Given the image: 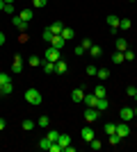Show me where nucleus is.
<instances>
[{
    "instance_id": "f257e3e1",
    "label": "nucleus",
    "mask_w": 137,
    "mask_h": 152,
    "mask_svg": "<svg viewBox=\"0 0 137 152\" xmlns=\"http://www.w3.org/2000/svg\"><path fill=\"white\" fill-rule=\"evenodd\" d=\"M12 91H14V84L9 73H0V95H9Z\"/></svg>"
},
{
    "instance_id": "f03ea898",
    "label": "nucleus",
    "mask_w": 137,
    "mask_h": 152,
    "mask_svg": "<svg viewBox=\"0 0 137 152\" xmlns=\"http://www.w3.org/2000/svg\"><path fill=\"white\" fill-rule=\"evenodd\" d=\"M44 59L46 61H59V59H62V50H59V48H53V45H48V48H46V52H44Z\"/></svg>"
},
{
    "instance_id": "7ed1b4c3",
    "label": "nucleus",
    "mask_w": 137,
    "mask_h": 152,
    "mask_svg": "<svg viewBox=\"0 0 137 152\" xmlns=\"http://www.w3.org/2000/svg\"><path fill=\"white\" fill-rule=\"evenodd\" d=\"M25 102L34 104V107H37V104H41V93H39L37 89H27V91H25Z\"/></svg>"
},
{
    "instance_id": "20e7f679",
    "label": "nucleus",
    "mask_w": 137,
    "mask_h": 152,
    "mask_svg": "<svg viewBox=\"0 0 137 152\" xmlns=\"http://www.w3.org/2000/svg\"><path fill=\"white\" fill-rule=\"evenodd\" d=\"M98 116H101V111H98L96 107H87V109H85V121H87V123H96Z\"/></svg>"
},
{
    "instance_id": "39448f33",
    "label": "nucleus",
    "mask_w": 137,
    "mask_h": 152,
    "mask_svg": "<svg viewBox=\"0 0 137 152\" xmlns=\"http://www.w3.org/2000/svg\"><path fill=\"white\" fill-rule=\"evenodd\" d=\"M128 134H130V125H128V123H121V125H117V136H119V139H121V141H124L126 139V136H128Z\"/></svg>"
},
{
    "instance_id": "423d86ee",
    "label": "nucleus",
    "mask_w": 137,
    "mask_h": 152,
    "mask_svg": "<svg viewBox=\"0 0 137 152\" xmlns=\"http://www.w3.org/2000/svg\"><path fill=\"white\" fill-rule=\"evenodd\" d=\"M119 116H121V121L128 123V121H133V118H135V109H133V107H124L121 111H119Z\"/></svg>"
},
{
    "instance_id": "0eeeda50",
    "label": "nucleus",
    "mask_w": 137,
    "mask_h": 152,
    "mask_svg": "<svg viewBox=\"0 0 137 152\" xmlns=\"http://www.w3.org/2000/svg\"><path fill=\"white\" fill-rule=\"evenodd\" d=\"M105 20H107V25H110V32L114 34V32L119 30V20H121V18H119V16H114V14H110Z\"/></svg>"
},
{
    "instance_id": "6e6552de",
    "label": "nucleus",
    "mask_w": 137,
    "mask_h": 152,
    "mask_svg": "<svg viewBox=\"0 0 137 152\" xmlns=\"http://www.w3.org/2000/svg\"><path fill=\"white\" fill-rule=\"evenodd\" d=\"M12 25L16 27L19 32H25V30H27V23L21 18V16H14V18H12Z\"/></svg>"
},
{
    "instance_id": "1a4fd4ad",
    "label": "nucleus",
    "mask_w": 137,
    "mask_h": 152,
    "mask_svg": "<svg viewBox=\"0 0 137 152\" xmlns=\"http://www.w3.org/2000/svg\"><path fill=\"white\" fill-rule=\"evenodd\" d=\"M64 43H66V41L59 37V34H53V39H50V43H48V45H53V48H59V50H62V48H64Z\"/></svg>"
},
{
    "instance_id": "9d476101",
    "label": "nucleus",
    "mask_w": 137,
    "mask_h": 152,
    "mask_svg": "<svg viewBox=\"0 0 137 152\" xmlns=\"http://www.w3.org/2000/svg\"><path fill=\"white\" fill-rule=\"evenodd\" d=\"M80 136H82V141H85V143H89V141L94 139L96 134H94V129H91V127H82V132H80Z\"/></svg>"
},
{
    "instance_id": "9b49d317",
    "label": "nucleus",
    "mask_w": 137,
    "mask_h": 152,
    "mask_svg": "<svg viewBox=\"0 0 137 152\" xmlns=\"http://www.w3.org/2000/svg\"><path fill=\"white\" fill-rule=\"evenodd\" d=\"M12 70H14V73H21V70H23V59H21V55H14Z\"/></svg>"
},
{
    "instance_id": "f8f14e48",
    "label": "nucleus",
    "mask_w": 137,
    "mask_h": 152,
    "mask_svg": "<svg viewBox=\"0 0 137 152\" xmlns=\"http://www.w3.org/2000/svg\"><path fill=\"white\" fill-rule=\"evenodd\" d=\"M71 100H73V102H82V100H85V89H73Z\"/></svg>"
},
{
    "instance_id": "ddd939ff",
    "label": "nucleus",
    "mask_w": 137,
    "mask_h": 152,
    "mask_svg": "<svg viewBox=\"0 0 137 152\" xmlns=\"http://www.w3.org/2000/svg\"><path fill=\"white\" fill-rule=\"evenodd\" d=\"M57 143H59V145H62V150H66V148L71 145V136H69V134H59Z\"/></svg>"
},
{
    "instance_id": "4468645a",
    "label": "nucleus",
    "mask_w": 137,
    "mask_h": 152,
    "mask_svg": "<svg viewBox=\"0 0 137 152\" xmlns=\"http://www.w3.org/2000/svg\"><path fill=\"white\" fill-rule=\"evenodd\" d=\"M48 30L53 32V34H62V30H64V23L62 20H55V23H50V27Z\"/></svg>"
},
{
    "instance_id": "2eb2a0df",
    "label": "nucleus",
    "mask_w": 137,
    "mask_h": 152,
    "mask_svg": "<svg viewBox=\"0 0 137 152\" xmlns=\"http://www.w3.org/2000/svg\"><path fill=\"white\" fill-rule=\"evenodd\" d=\"M19 16L25 20V23H30V20H32V7H25V9H21Z\"/></svg>"
},
{
    "instance_id": "dca6fc26",
    "label": "nucleus",
    "mask_w": 137,
    "mask_h": 152,
    "mask_svg": "<svg viewBox=\"0 0 137 152\" xmlns=\"http://www.w3.org/2000/svg\"><path fill=\"white\" fill-rule=\"evenodd\" d=\"M59 37L64 39V41H71V39L76 37V32H73V27H64V30H62V34H59Z\"/></svg>"
},
{
    "instance_id": "f3484780",
    "label": "nucleus",
    "mask_w": 137,
    "mask_h": 152,
    "mask_svg": "<svg viewBox=\"0 0 137 152\" xmlns=\"http://www.w3.org/2000/svg\"><path fill=\"white\" fill-rule=\"evenodd\" d=\"M96 100H98V98L94 93H85V100H82V102H85L87 107H96Z\"/></svg>"
},
{
    "instance_id": "a211bd4d",
    "label": "nucleus",
    "mask_w": 137,
    "mask_h": 152,
    "mask_svg": "<svg viewBox=\"0 0 137 152\" xmlns=\"http://www.w3.org/2000/svg\"><path fill=\"white\" fill-rule=\"evenodd\" d=\"M21 127H23V129H25V132H32L34 127H37V123H34V121H30V118H25V121L21 123Z\"/></svg>"
},
{
    "instance_id": "6ab92c4d",
    "label": "nucleus",
    "mask_w": 137,
    "mask_h": 152,
    "mask_svg": "<svg viewBox=\"0 0 137 152\" xmlns=\"http://www.w3.org/2000/svg\"><path fill=\"white\" fill-rule=\"evenodd\" d=\"M130 27H133V20L130 18H121V20H119V30H130Z\"/></svg>"
},
{
    "instance_id": "aec40b11",
    "label": "nucleus",
    "mask_w": 137,
    "mask_h": 152,
    "mask_svg": "<svg viewBox=\"0 0 137 152\" xmlns=\"http://www.w3.org/2000/svg\"><path fill=\"white\" fill-rule=\"evenodd\" d=\"M96 75H98V80H101V82H105V80L110 77V70H107V68H98Z\"/></svg>"
},
{
    "instance_id": "412c9836",
    "label": "nucleus",
    "mask_w": 137,
    "mask_h": 152,
    "mask_svg": "<svg viewBox=\"0 0 137 152\" xmlns=\"http://www.w3.org/2000/svg\"><path fill=\"white\" fill-rule=\"evenodd\" d=\"M117 50L119 52H126V50H128V41H126V39H117Z\"/></svg>"
},
{
    "instance_id": "4be33fe9",
    "label": "nucleus",
    "mask_w": 137,
    "mask_h": 152,
    "mask_svg": "<svg viewBox=\"0 0 137 152\" xmlns=\"http://www.w3.org/2000/svg\"><path fill=\"white\" fill-rule=\"evenodd\" d=\"M124 59H126V57H124V52H119V50L112 55V64H117V66H119V64H124Z\"/></svg>"
},
{
    "instance_id": "5701e85b",
    "label": "nucleus",
    "mask_w": 137,
    "mask_h": 152,
    "mask_svg": "<svg viewBox=\"0 0 137 152\" xmlns=\"http://www.w3.org/2000/svg\"><path fill=\"white\" fill-rule=\"evenodd\" d=\"M55 73H66V61H64V59L55 61Z\"/></svg>"
},
{
    "instance_id": "b1692460",
    "label": "nucleus",
    "mask_w": 137,
    "mask_h": 152,
    "mask_svg": "<svg viewBox=\"0 0 137 152\" xmlns=\"http://www.w3.org/2000/svg\"><path fill=\"white\" fill-rule=\"evenodd\" d=\"M41 64H44L41 57H30L27 59V66H30V68H37V66H41Z\"/></svg>"
},
{
    "instance_id": "393cba45",
    "label": "nucleus",
    "mask_w": 137,
    "mask_h": 152,
    "mask_svg": "<svg viewBox=\"0 0 137 152\" xmlns=\"http://www.w3.org/2000/svg\"><path fill=\"white\" fill-rule=\"evenodd\" d=\"M101 52H103V50H101V45H91V48H89V57L96 59V57H101Z\"/></svg>"
},
{
    "instance_id": "a878e982",
    "label": "nucleus",
    "mask_w": 137,
    "mask_h": 152,
    "mask_svg": "<svg viewBox=\"0 0 137 152\" xmlns=\"http://www.w3.org/2000/svg\"><path fill=\"white\" fill-rule=\"evenodd\" d=\"M105 134H107V136H110V134H117V125H114V123H105Z\"/></svg>"
},
{
    "instance_id": "bb28decb",
    "label": "nucleus",
    "mask_w": 137,
    "mask_h": 152,
    "mask_svg": "<svg viewBox=\"0 0 137 152\" xmlns=\"http://www.w3.org/2000/svg\"><path fill=\"white\" fill-rule=\"evenodd\" d=\"M89 148H91V150H101V148H103V141H98L96 136H94V139L89 141Z\"/></svg>"
},
{
    "instance_id": "cd10ccee",
    "label": "nucleus",
    "mask_w": 137,
    "mask_h": 152,
    "mask_svg": "<svg viewBox=\"0 0 137 152\" xmlns=\"http://www.w3.org/2000/svg\"><path fill=\"white\" fill-rule=\"evenodd\" d=\"M41 68H44V73H55V64H53V61H44V64H41Z\"/></svg>"
},
{
    "instance_id": "c85d7f7f",
    "label": "nucleus",
    "mask_w": 137,
    "mask_h": 152,
    "mask_svg": "<svg viewBox=\"0 0 137 152\" xmlns=\"http://www.w3.org/2000/svg\"><path fill=\"white\" fill-rule=\"evenodd\" d=\"M96 109L98 111H105V109H107V100H105V98H98L96 100Z\"/></svg>"
},
{
    "instance_id": "c756f323",
    "label": "nucleus",
    "mask_w": 137,
    "mask_h": 152,
    "mask_svg": "<svg viewBox=\"0 0 137 152\" xmlns=\"http://www.w3.org/2000/svg\"><path fill=\"white\" fill-rule=\"evenodd\" d=\"M46 139L50 141V143H57V139H59V132H53V129H50V132L46 134Z\"/></svg>"
},
{
    "instance_id": "7c9ffc66",
    "label": "nucleus",
    "mask_w": 137,
    "mask_h": 152,
    "mask_svg": "<svg viewBox=\"0 0 137 152\" xmlns=\"http://www.w3.org/2000/svg\"><path fill=\"white\" fill-rule=\"evenodd\" d=\"M94 95H96V98H105V86L103 84H98L96 89H94Z\"/></svg>"
},
{
    "instance_id": "2f4dec72",
    "label": "nucleus",
    "mask_w": 137,
    "mask_h": 152,
    "mask_svg": "<svg viewBox=\"0 0 137 152\" xmlns=\"http://www.w3.org/2000/svg\"><path fill=\"white\" fill-rule=\"evenodd\" d=\"M50 145H53V143H50L48 139H46V136H44V139L39 141V148H41V150H50Z\"/></svg>"
},
{
    "instance_id": "473e14b6",
    "label": "nucleus",
    "mask_w": 137,
    "mask_h": 152,
    "mask_svg": "<svg viewBox=\"0 0 137 152\" xmlns=\"http://www.w3.org/2000/svg\"><path fill=\"white\" fill-rule=\"evenodd\" d=\"M37 125H39V127H48V125H50V118H48V116H41L39 121H37Z\"/></svg>"
},
{
    "instance_id": "72a5a7b5",
    "label": "nucleus",
    "mask_w": 137,
    "mask_h": 152,
    "mask_svg": "<svg viewBox=\"0 0 137 152\" xmlns=\"http://www.w3.org/2000/svg\"><path fill=\"white\" fill-rule=\"evenodd\" d=\"M107 143H110V145H119V143H121V139H119L117 134H110V139H107Z\"/></svg>"
},
{
    "instance_id": "f704fd0d",
    "label": "nucleus",
    "mask_w": 137,
    "mask_h": 152,
    "mask_svg": "<svg viewBox=\"0 0 137 152\" xmlns=\"http://www.w3.org/2000/svg\"><path fill=\"white\" fill-rule=\"evenodd\" d=\"M41 39H44L46 43H50V39H53V32L48 30V27H46V30H44V37H41Z\"/></svg>"
},
{
    "instance_id": "c9c22d12",
    "label": "nucleus",
    "mask_w": 137,
    "mask_h": 152,
    "mask_svg": "<svg viewBox=\"0 0 137 152\" xmlns=\"http://www.w3.org/2000/svg\"><path fill=\"white\" fill-rule=\"evenodd\" d=\"M46 2L48 0H32V7L34 9H41V7H46Z\"/></svg>"
},
{
    "instance_id": "e433bc0d",
    "label": "nucleus",
    "mask_w": 137,
    "mask_h": 152,
    "mask_svg": "<svg viewBox=\"0 0 137 152\" xmlns=\"http://www.w3.org/2000/svg\"><path fill=\"white\" fill-rule=\"evenodd\" d=\"M124 57H126V61H133V59H135V52H133L130 48H128V50L124 52Z\"/></svg>"
},
{
    "instance_id": "4c0bfd02",
    "label": "nucleus",
    "mask_w": 137,
    "mask_h": 152,
    "mask_svg": "<svg viewBox=\"0 0 137 152\" xmlns=\"http://www.w3.org/2000/svg\"><path fill=\"white\" fill-rule=\"evenodd\" d=\"M96 66H91V64H89V66H87V77H91V75H96Z\"/></svg>"
},
{
    "instance_id": "58836bf2",
    "label": "nucleus",
    "mask_w": 137,
    "mask_h": 152,
    "mask_svg": "<svg viewBox=\"0 0 137 152\" xmlns=\"http://www.w3.org/2000/svg\"><path fill=\"white\" fill-rule=\"evenodd\" d=\"M5 14H14V5L12 2H5V9H2Z\"/></svg>"
},
{
    "instance_id": "ea45409f",
    "label": "nucleus",
    "mask_w": 137,
    "mask_h": 152,
    "mask_svg": "<svg viewBox=\"0 0 137 152\" xmlns=\"http://www.w3.org/2000/svg\"><path fill=\"white\" fill-rule=\"evenodd\" d=\"M126 93L130 95V98H135V95H137V86H128V89H126Z\"/></svg>"
},
{
    "instance_id": "a19ab883",
    "label": "nucleus",
    "mask_w": 137,
    "mask_h": 152,
    "mask_svg": "<svg viewBox=\"0 0 137 152\" xmlns=\"http://www.w3.org/2000/svg\"><path fill=\"white\" fill-rule=\"evenodd\" d=\"M85 48H82V45H76V50H73V55H85Z\"/></svg>"
},
{
    "instance_id": "79ce46f5",
    "label": "nucleus",
    "mask_w": 137,
    "mask_h": 152,
    "mask_svg": "<svg viewBox=\"0 0 137 152\" xmlns=\"http://www.w3.org/2000/svg\"><path fill=\"white\" fill-rule=\"evenodd\" d=\"M80 45H82V48H85V50H89V48H91V45H94V43H91L89 39H85V41H82V43H80Z\"/></svg>"
},
{
    "instance_id": "37998d69",
    "label": "nucleus",
    "mask_w": 137,
    "mask_h": 152,
    "mask_svg": "<svg viewBox=\"0 0 137 152\" xmlns=\"http://www.w3.org/2000/svg\"><path fill=\"white\" fill-rule=\"evenodd\" d=\"M5 41H7V37L2 34V32H0V45H5Z\"/></svg>"
},
{
    "instance_id": "c03bdc74",
    "label": "nucleus",
    "mask_w": 137,
    "mask_h": 152,
    "mask_svg": "<svg viewBox=\"0 0 137 152\" xmlns=\"http://www.w3.org/2000/svg\"><path fill=\"white\" fill-rule=\"evenodd\" d=\"M5 127H7V121H5V118H0V129H5Z\"/></svg>"
},
{
    "instance_id": "a18cd8bd",
    "label": "nucleus",
    "mask_w": 137,
    "mask_h": 152,
    "mask_svg": "<svg viewBox=\"0 0 137 152\" xmlns=\"http://www.w3.org/2000/svg\"><path fill=\"white\" fill-rule=\"evenodd\" d=\"M2 9H5V0H0V12H2Z\"/></svg>"
},
{
    "instance_id": "49530a36",
    "label": "nucleus",
    "mask_w": 137,
    "mask_h": 152,
    "mask_svg": "<svg viewBox=\"0 0 137 152\" xmlns=\"http://www.w3.org/2000/svg\"><path fill=\"white\" fill-rule=\"evenodd\" d=\"M133 109H135V116H137V107H133Z\"/></svg>"
},
{
    "instance_id": "de8ad7c7",
    "label": "nucleus",
    "mask_w": 137,
    "mask_h": 152,
    "mask_svg": "<svg viewBox=\"0 0 137 152\" xmlns=\"http://www.w3.org/2000/svg\"><path fill=\"white\" fill-rule=\"evenodd\" d=\"M5 2H14V0H5Z\"/></svg>"
},
{
    "instance_id": "09e8293b",
    "label": "nucleus",
    "mask_w": 137,
    "mask_h": 152,
    "mask_svg": "<svg viewBox=\"0 0 137 152\" xmlns=\"http://www.w3.org/2000/svg\"><path fill=\"white\" fill-rule=\"evenodd\" d=\"M135 98H137V95H135Z\"/></svg>"
}]
</instances>
